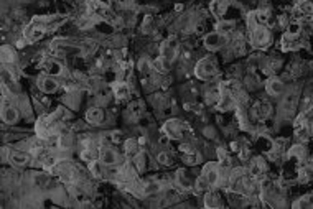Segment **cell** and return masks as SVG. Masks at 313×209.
I'll return each mask as SVG.
<instances>
[{
  "instance_id": "obj_1",
  "label": "cell",
  "mask_w": 313,
  "mask_h": 209,
  "mask_svg": "<svg viewBox=\"0 0 313 209\" xmlns=\"http://www.w3.org/2000/svg\"><path fill=\"white\" fill-rule=\"evenodd\" d=\"M272 41V33L267 25H256L250 32V43L254 48H267Z\"/></svg>"
},
{
  "instance_id": "obj_2",
  "label": "cell",
  "mask_w": 313,
  "mask_h": 209,
  "mask_svg": "<svg viewBox=\"0 0 313 209\" xmlns=\"http://www.w3.org/2000/svg\"><path fill=\"white\" fill-rule=\"evenodd\" d=\"M218 68H216V63L210 60V58H201L195 66V76L201 81H208L213 76H216Z\"/></svg>"
},
{
  "instance_id": "obj_3",
  "label": "cell",
  "mask_w": 313,
  "mask_h": 209,
  "mask_svg": "<svg viewBox=\"0 0 313 209\" xmlns=\"http://www.w3.org/2000/svg\"><path fill=\"white\" fill-rule=\"evenodd\" d=\"M228 43V35H223L219 32H210L203 36V45L208 51H218Z\"/></svg>"
},
{
  "instance_id": "obj_4",
  "label": "cell",
  "mask_w": 313,
  "mask_h": 209,
  "mask_svg": "<svg viewBox=\"0 0 313 209\" xmlns=\"http://www.w3.org/2000/svg\"><path fill=\"white\" fill-rule=\"evenodd\" d=\"M99 161H101L104 166H115L120 163V155L115 148L102 147L99 150Z\"/></svg>"
},
{
  "instance_id": "obj_5",
  "label": "cell",
  "mask_w": 313,
  "mask_h": 209,
  "mask_svg": "<svg viewBox=\"0 0 313 209\" xmlns=\"http://www.w3.org/2000/svg\"><path fill=\"white\" fill-rule=\"evenodd\" d=\"M265 93L270 97H280V96L285 94V82L280 78H269L265 81Z\"/></svg>"
},
{
  "instance_id": "obj_6",
  "label": "cell",
  "mask_w": 313,
  "mask_h": 209,
  "mask_svg": "<svg viewBox=\"0 0 313 209\" xmlns=\"http://www.w3.org/2000/svg\"><path fill=\"white\" fill-rule=\"evenodd\" d=\"M177 54H178V40L177 38H168V40H165L164 43H162V47H160V56H164L165 60H168L170 63H172L175 58H177Z\"/></svg>"
},
{
  "instance_id": "obj_7",
  "label": "cell",
  "mask_w": 313,
  "mask_h": 209,
  "mask_svg": "<svg viewBox=\"0 0 313 209\" xmlns=\"http://www.w3.org/2000/svg\"><path fill=\"white\" fill-rule=\"evenodd\" d=\"M203 175L208 178L211 188H216L221 183V170L218 163H208V165H204Z\"/></svg>"
},
{
  "instance_id": "obj_8",
  "label": "cell",
  "mask_w": 313,
  "mask_h": 209,
  "mask_svg": "<svg viewBox=\"0 0 313 209\" xmlns=\"http://www.w3.org/2000/svg\"><path fill=\"white\" fill-rule=\"evenodd\" d=\"M38 86L45 94H55L60 89V82L55 76H49V74H43L38 79Z\"/></svg>"
},
{
  "instance_id": "obj_9",
  "label": "cell",
  "mask_w": 313,
  "mask_h": 209,
  "mask_svg": "<svg viewBox=\"0 0 313 209\" xmlns=\"http://www.w3.org/2000/svg\"><path fill=\"white\" fill-rule=\"evenodd\" d=\"M8 161H10L14 166H16V168H23V166H27L28 161H30V155H28L27 152H23V150H12V152L8 153Z\"/></svg>"
},
{
  "instance_id": "obj_10",
  "label": "cell",
  "mask_w": 313,
  "mask_h": 209,
  "mask_svg": "<svg viewBox=\"0 0 313 209\" xmlns=\"http://www.w3.org/2000/svg\"><path fill=\"white\" fill-rule=\"evenodd\" d=\"M106 119V112L102 107H89L86 111V122L91 125H101Z\"/></svg>"
},
{
  "instance_id": "obj_11",
  "label": "cell",
  "mask_w": 313,
  "mask_h": 209,
  "mask_svg": "<svg viewBox=\"0 0 313 209\" xmlns=\"http://www.w3.org/2000/svg\"><path fill=\"white\" fill-rule=\"evenodd\" d=\"M164 130H165V135L170 137V139H181L183 137V124L180 122V120L172 119L165 124Z\"/></svg>"
},
{
  "instance_id": "obj_12",
  "label": "cell",
  "mask_w": 313,
  "mask_h": 209,
  "mask_svg": "<svg viewBox=\"0 0 313 209\" xmlns=\"http://www.w3.org/2000/svg\"><path fill=\"white\" fill-rule=\"evenodd\" d=\"M20 119V112L15 106H3L2 107V120L7 125H15Z\"/></svg>"
},
{
  "instance_id": "obj_13",
  "label": "cell",
  "mask_w": 313,
  "mask_h": 209,
  "mask_svg": "<svg viewBox=\"0 0 313 209\" xmlns=\"http://www.w3.org/2000/svg\"><path fill=\"white\" fill-rule=\"evenodd\" d=\"M249 170H250V175H252V177H256V178H261L262 175L265 173V170H267L264 158H261V157H257V158H252V161H250V166H249Z\"/></svg>"
},
{
  "instance_id": "obj_14",
  "label": "cell",
  "mask_w": 313,
  "mask_h": 209,
  "mask_svg": "<svg viewBox=\"0 0 313 209\" xmlns=\"http://www.w3.org/2000/svg\"><path fill=\"white\" fill-rule=\"evenodd\" d=\"M295 14L302 18H307V16H313V0H302L297 7H295Z\"/></svg>"
},
{
  "instance_id": "obj_15",
  "label": "cell",
  "mask_w": 313,
  "mask_h": 209,
  "mask_svg": "<svg viewBox=\"0 0 313 209\" xmlns=\"http://www.w3.org/2000/svg\"><path fill=\"white\" fill-rule=\"evenodd\" d=\"M287 157H289V160H295V161L302 163V161L307 160V150H305L303 145L297 144V145H294V147L289 150Z\"/></svg>"
},
{
  "instance_id": "obj_16",
  "label": "cell",
  "mask_w": 313,
  "mask_h": 209,
  "mask_svg": "<svg viewBox=\"0 0 313 209\" xmlns=\"http://www.w3.org/2000/svg\"><path fill=\"white\" fill-rule=\"evenodd\" d=\"M43 69H45V73L49 74V76H60V74H63V64L60 61H56V60H45L43 63Z\"/></svg>"
},
{
  "instance_id": "obj_17",
  "label": "cell",
  "mask_w": 313,
  "mask_h": 209,
  "mask_svg": "<svg viewBox=\"0 0 313 209\" xmlns=\"http://www.w3.org/2000/svg\"><path fill=\"white\" fill-rule=\"evenodd\" d=\"M270 112H272V106L265 101H259L256 106H254V115L261 120H265L267 117L270 115Z\"/></svg>"
},
{
  "instance_id": "obj_18",
  "label": "cell",
  "mask_w": 313,
  "mask_h": 209,
  "mask_svg": "<svg viewBox=\"0 0 313 209\" xmlns=\"http://www.w3.org/2000/svg\"><path fill=\"white\" fill-rule=\"evenodd\" d=\"M112 93H114L115 99H120V101H124V99H127L129 96H131V87H129L127 82H115L114 86H112Z\"/></svg>"
},
{
  "instance_id": "obj_19",
  "label": "cell",
  "mask_w": 313,
  "mask_h": 209,
  "mask_svg": "<svg viewBox=\"0 0 313 209\" xmlns=\"http://www.w3.org/2000/svg\"><path fill=\"white\" fill-rule=\"evenodd\" d=\"M210 10L214 16L221 18V16L226 14V10H228V0H213L211 5H210Z\"/></svg>"
},
{
  "instance_id": "obj_20",
  "label": "cell",
  "mask_w": 313,
  "mask_h": 209,
  "mask_svg": "<svg viewBox=\"0 0 313 209\" xmlns=\"http://www.w3.org/2000/svg\"><path fill=\"white\" fill-rule=\"evenodd\" d=\"M16 61V51L14 47H10V45H3L2 47V63L3 66L5 64H14Z\"/></svg>"
},
{
  "instance_id": "obj_21",
  "label": "cell",
  "mask_w": 313,
  "mask_h": 209,
  "mask_svg": "<svg viewBox=\"0 0 313 209\" xmlns=\"http://www.w3.org/2000/svg\"><path fill=\"white\" fill-rule=\"evenodd\" d=\"M152 66H153V69H155V73L166 74L170 71V66H172V63H170L168 60H165L164 56H158V58H155V60L152 61Z\"/></svg>"
},
{
  "instance_id": "obj_22",
  "label": "cell",
  "mask_w": 313,
  "mask_h": 209,
  "mask_svg": "<svg viewBox=\"0 0 313 209\" xmlns=\"http://www.w3.org/2000/svg\"><path fill=\"white\" fill-rule=\"evenodd\" d=\"M236 28V23L232 22V20H223L221 18L218 23H216V32L223 33V35H229V33H232Z\"/></svg>"
},
{
  "instance_id": "obj_23",
  "label": "cell",
  "mask_w": 313,
  "mask_h": 209,
  "mask_svg": "<svg viewBox=\"0 0 313 209\" xmlns=\"http://www.w3.org/2000/svg\"><path fill=\"white\" fill-rule=\"evenodd\" d=\"M204 206L206 208H221L223 206V201L218 198V194H214L210 190L208 193H204Z\"/></svg>"
},
{
  "instance_id": "obj_24",
  "label": "cell",
  "mask_w": 313,
  "mask_h": 209,
  "mask_svg": "<svg viewBox=\"0 0 313 209\" xmlns=\"http://www.w3.org/2000/svg\"><path fill=\"white\" fill-rule=\"evenodd\" d=\"M43 35H45V28L40 27V25H32V27L27 30V38L30 40V41L40 40Z\"/></svg>"
},
{
  "instance_id": "obj_25",
  "label": "cell",
  "mask_w": 313,
  "mask_h": 209,
  "mask_svg": "<svg viewBox=\"0 0 313 209\" xmlns=\"http://www.w3.org/2000/svg\"><path fill=\"white\" fill-rule=\"evenodd\" d=\"M195 190H196V191H199V193H208V191L211 190L210 181H208V178L204 177L203 173L199 175L198 178H196V181H195Z\"/></svg>"
},
{
  "instance_id": "obj_26",
  "label": "cell",
  "mask_w": 313,
  "mask_h": 209,
  "mask_svg": "<svg viewBox=\"0 0 313 209\" xmlns=\"http://www.w3.org/2000/svg\"><path fill=\"white\" fill-rule=\"evenodd\" d=\"M175 181H177V185L181 188L183 191H186V190H191V181L188 179V177H186V173L185 171H177V177H175Z\"/></svg>"
},
{
  "instance_id": "obj_27",
  "label": "cell",
  "mask_w": 313,
  "mask_h": 209,
  "mask_svg": "<svg viewBox=\"0 0 313 209\" xmlns=\"http://www.w3.org/2000/svg\"><path fill=\"white\" fill-rule=\"evenodd\" d=\"M232 104H234V97H232L229 93H223L219 97V109L221 111H229V109L232 107Z\"/></svg>"
},
{
  "instance_id": "obj_28",
  "label": "cell",
  "mask_w": 313,
  "mask_h": 209,
  "mask_svg": "<svg viewBox=\"0 0 313 209\" xmlns=\"http://www.w3.org/2000/svg\"><path fill=\"white\" fill-rule=\"evenodd\" d=\"M124 147H125V153H127L129 157H133L135 158L139 155V144H137V140H127L124 142Z\"/></svg>"
},
{
  "instance_id": "obj_29",
  "label": "cell",
  "mask_w": 313,
  "mask_h": 209,
  "mask_svg": "<svg viewBox=\"0 0 313 209\" xmlns=\"http://www.w3.org/2000/svg\"><path fill=\"white\" fill-rule=\"evenodd\" d=\"M160 191H162V185L158 181H148V183H145V186H144V194H147V196L157 194V193H160Z\"/></svg>"
},
{
  "instance_id": "obj_30",
  "label": "cell",
  "mask_w": 313,
  "mask_h": 209,
  "mask_svg": "<svg viewBox=\"0 0 313 209\" xmlns=\"http://www.w3.org/2000/svg\"><path fill=\"white\" fill-rule=\"evenodd\" d=\"M81 158L87 163L99 160V150H93V148H84L81 152Z\"/></svg>"
},
{
  "instance_id": "obj_31",
  "label": "cell",
  "mask_w": 313,
  "mask_h": 209,
  "mask_svg": "<svg viewBox=\"0 0 313 209\" xmlns=\"http://www.w3.org/2000/svg\"><path fill=\"white\" fill-rule=\"evenodd\" d=\"M157 161L160 163L162 166H170L173 163V157H172V153H168V152H160L157 155Z\"/></svg>"
},
{
  "instance_id": "obj_32",
  "label": "cell",
  "mask_w": 313,
  "mask_h": 209,
  "mask_svg": "<svg viewBox=\"0 0 313 209\" xmlns=\"http://www.w3.org/2000/svg\"><path fill=\"white\" fill-rule=\"evenodd\" d=\"M137 69H139L142 74H148L150 71L153 69V66L147 58H142V60H139V63H137Z\"/></svg>"
},
{
  "instance_id": "obj_33",
  "label": "cell",
  "mask_w": 313,
  "mask_h": 209,
  "mask_svg": "<svg viewBox=\"0 0 313 209\" xmlns=\"http://www.w3.org/2000/svg\"><path fill=\"white\" fill-rule=\"evenodd\" d=\"M102 163L99 161V160H94V161H91L89 163V171L94 175L96 178H102Z\"/></svg>"
},
{
  "instance_id": "obj_34",
  "label": "cell",
  "mask_w": 313,
  "mask_h": 209,
  "mask_svg": "<svg viewBox=\"0 0 313 209\" xmlns=\"http://www.w3.org/2000/svg\"><path fill=\"white\" fill-rule=\"evenodd\" d=\"M60 147L63 150H68L73 147V137H71L69 133H63L60 137Z\"/></svg>"
},
{
  "instance_id": "obj_35",
  "label": "cell",
  "mask_w": 313,
  "mask_h": 209,
  "mask_svg": "<svg viewBox=\"0 0 313 209\" xmlns=\"http://www.w3.org/2000/svg\"><path fill=\"white\" fill-rule=\"evenodd\" d=\"M111 139H112V142H115V144H120V142H122V133H120V132H114V133H112Z\"/></svg>"
},
{
  "instance_id": "obj_36",
  "label": "cell",
  "mask_w": 313,
  "mask_h": 209,
  "mask_svg": "<svg viewBox=\"0 0 313 209\" xmlns=\"http://www.w3.org/2000/svg\"><path fill=\"white\" fill-rule=\"evenodd\" d=\"M310 133H312V137H313V124L310 125Z\"/></svg>"
}]
</instances>
